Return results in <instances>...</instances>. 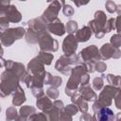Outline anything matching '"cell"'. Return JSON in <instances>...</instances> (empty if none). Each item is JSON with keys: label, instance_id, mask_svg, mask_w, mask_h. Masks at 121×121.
<instances>
[{"label": "cell", "instance_id": "1", "mask_svg": "<svg viewBox=\"0 0 121 121\" xmlns=\"http://www.w3.org/2000/svg\"><path fill=\"white\" fill-rule=\"evenodd\" d=\"M85 74H88V69L84 62H80L79 64L73 67L70 78H69L66 87H65V94L67 95L72 96L75 94L78 93L81 78Z\"/></svg>", "mask_w": 121, "mask_h": 121}, {"label": "cell", "instance_id": "2", "mask_svg": "<svg viewBox=\"0 0 121 121\" xmlns=\"http://www.w3.org/2000/svg\"><path fill=\"white\" fill-rule=\"evenodd\" d=\"M20 78L13 72L6 70L1 76V96L5 97L9 95H13L19 87Z\"/></svg>", "mask_w": 121, "mask_h": 121}, {"label": "cell", "instance_id": "3", "mask_svg": "<svg viewBox=\"0 0 121 121\" xmlns=\"http://www.w3.org/2000/svg\"><path fill=\"white\" fill-rule=\"evenodd\" d=\"M107 23V16L104 11L97 10L95 13V18L88 23V26L91 28L96 39H101L105 35L104 27Z\"/></svg>", "mask_w": 121, "mask_h": 121}, {"label": "cell", "instance_id": "4", "mask_svg": "<svg viewBox=\"0 0 121 121\" xmlns=\"http://www.w3.org/2000/svg\"><path fill=\"white\" fill-rule=\"evenodd\" d=\"M80 63L79 56L73 55V56H66L62 55L59 58L55 64V68L57 71L60 72L63 75H69L72 72V65H78Z\"/></svg>", "mask_w": 121, "mask_h": 121}, {"label": "cell", "instance_id": "5", "mask_svg": "<svg viewBox=\"0 0 121 121\" xmlns=\"http://www.w3.org/2000/svg\"><path fill=\"white\" fill-rule=\"evenodd\" d=\"M26 30L24 27H15V28H8L7 30L1 32V43L4 46H10L16 40H19L26 36Z\"/></svg>", "mask_w": 121, "mask_h": 121}, {"label": "cell", "instance_id": "6", "mask_svg": "<svg viewBox=\"0 0 121 121\" xmlns=\"http://www.w3.org/2000/svg\"><path fill=\"white\" fill-rule=\"evenodd\" d=\"M0 14L1 16H5L11 23H19L22 20L21 12L15 6L11 5L9 1L0 2Z\"/></svg>", "mask_w": 121, "mask_h": 121}, {"label": "cell", "instance_id": "7", "mask_svg": "<svg viewBox=\"0 0 121 121\" xmlns=\"http://www.w3.org/2000/svg\"><path fill=\"white\" fill-rule=\"evenodd\" d=\"M39 46L41 51H45V52H56L59 48V43L57 40L53 39L48 32L43 31L39 33V41H38Z\"/></svg>", "mask_w": 121, "mask_h": 121}, {"label": "cell", "instance_id": "8", "mask_svg": "<svg viewBox=\"0 0 121 121\" xmlns=\"http://www.w3.org/2000/svg\"><path fill=\"white\" fill-rule=\"evenodd\" d=\"M118 90H119V88L113 87L112 85H107V86L103 87L102 91L100 92V94L97 97V101L103 107H109L110 105H112V98H114Z\"/></svg>", "mask_w": 121, "mask_h": 121}, {"label": "cell", "instance_id": "9", "mask_svg": "<svg viewBox=\"0 0 121 121\" xmlns=\"http://www.w3.org/2000/svg\"><path fill=\"white\" fill-rule=\"evenodd\" d=\"M79 57L84 62H88V61L97 62L101 60L99 50L95 44L89 45L88 47H85L84 49H82L79 53Z\"/></svg>", "mask_w": 121, "mask_h": 121}, {"label": "cell", "instance_id": "10", "mask_svg": "<svg viewBox=\"0 0 121 121\" xmlns=\"http://www.w3.org/2000/svg\"><path fill=\"white\" fill-rule=\"evenodd\" d=\"M60 2L59 1H53L49 4V6L47 7V9L43 11L42 17L48 23H52L53 21H55L56 19H58V14L60 10Z\"/></svg>", "mask_w": 121, "mask_h": 121}, {"label": "cell", "instance_id": "11", "mask_svg": "<svg viewBox=\"0 0 121 121\" xmlns=\"http://www.w3.org/2000/svg\"><path fill=\"white\" fill-rule=\"evenodd\" d=\"M99 54L101 60H109L111 58L118 59L121 57V51L119 48L113 47L111 43H104L99 49Z\"/></svg>", "mask_w": 121, "mask_h": 121}, {"label": "cell", "instance_id": "12", "mask_svg": "<svg viewBox=\"0 0 121 121\" xmlns=\"http://www.w3.org/2000/svg\"><path fill=\"white\" fill-rule=\"evenodd\" d=\"M78 41L74 34H69L67 37L64 38L62 43V50L64 55L66 56H73L76 54V50L78 48Z\"/></svg>", "mask_w": 121, "mask_h": 121}, {"label": "cell", "instance_id": "13", "mask_svg": "<svg viewBox=\"0 0 121 121\" xmlns=\"http://www.w3.org/2000/svg\"><path fill=\"white\" fill-rule=\"evenodd\" d=\"M1 61H2V66H5L6 70H9V71H11L13 73H15L20 78L23 77V75L26 72V68L24 66L23 63H20V62H15L13 60H5L3 58L1 59Z\"/></svg>", "mask_w": 121, "mask_h": 121}, {"label": "cell", "instance_id": "14", "mask_svg": "<svg viewBox=\"0 0 121 121\" xmlns=\"http://www.w3.org/2000/svg\"><path fill=\"white\" fill-rule=\"evenodd\" d=\"M26 24L28 26V28L36 31L37 33H41L43 31H46L47 30L48 23L42 16L41 17H38V18L31 19Z\"/></svg>", "mask_w": 121, "mask_h": 121}, {"label": "cell", "instance_id": "15", "mask_svg": "<svg viewBox=\"0 0 121 121\" xmlns=\"http://www.w3.org/2000/svg\"><path fill=\"white\" fill-rule=\"evenodd\" d=\"M113 112L108 107H104L96 111L95 113L93 115V121H113Z\"/></svg>", "mask_w": 121, "mask_h": 121}, {"label": "cell", "instance_id": "16", "mask_svg": "<svg viewBox=\"0 0 121 121\" xmlns=\"http://www.w3.org/2000/svg\"><path fill=\"white\" fill-rule=\"evenodd\" d=\"M27 72L31 75H41L46 73L44 70V64L41 62V60L36 57L33 58L27 64Z\"/></svg>", "mask_w": 121, "mask_h": 121}, {"label": "cell", "instance_id": "17", "mask_svg": "<svg viewBox=\"0 0 121 121\" xmlns=\"http://www.w3.org/2000/svg\"><path fill=\"white\" fill-rule=\"evenodd\" d=\"M47 30L49 33H52V34L57 35V36H62L66 32L65 26L61 23V21L59 18L56 19L55 21H53L52 23L48 24Z\"/></svg>", "mask_w": 121, "mask_h": 121}, {"label": "cell", "instance_id": "18", "mask_svg": "<svg viewBox=\"0 0 121 121\" xmlns=\"http://www.w3.org/2000/svg\"><path fill=\"white\" fill-rule=\"evenodd\" d=\"M79 94L81 95V97L85 100V101H95L97 100V95L95 93V91L91 88L90 85H86V86H80L79 87Z\"/></svg>", "mask_w": 121, "mask_h": 121}, {"label": "cell", "instance_id": "19", "mask_svg": "<svg viewBox=\"0 0 121 121\" xmlns=\"http://www.w3.org/2000/svg\"><path fill=\"white\" fill-rule=\"evenodd\" d=\"M36 106L38 107V109L43 111L44 113H47L53 109V102L50 100L48 96L43 95L40 98H37Z\"/></svg>", "mask_w": 121, "mask_h": 121}, {"label": "cell", "instance_id": "20", "mask_svg": "<svg viewBox=\"0 0 121 121\" xmlns=\"http://www.w3.org/2000/svg\"><path fill=\"white\" fill-rule=\"evenodd\" d=\"M71 100H72V103L75 104L82 113L87 112V111H88V103H87V101H85L81 97L79 92L75 94L74 95H72L71 96Z\"/></svg>", "mask_w": 121, "mask_h": 121}, {"label": "cell", "instance_id": "21", "mask_svg": "<svg viewBox=\"0 0 121 121\" xmlns=\"http://www.w3.org/2000/svg\"><path fill=\"white\" fill-rule=\"evenodd\" d=\"M92 33H93V31L91 30V28L88 26H85L81 27L80 29H78L75 36H76V39H77L78 42L85 43L91 38Z\"/></svg>", "mask_w": 121, "mask_h": 121}, {"label": "cell", "instance_id": "22", "mask_svg": "<svg viewBox=\"0 0 121 121\" xmlns=\"http://www.w3.org/2000/svg\"><path fill=\"white\" fill-rule=\"evenodd\" d=\"M26 95L23 90V88L19 85L18 89L16 92L13 94V98H12V104L14 106H21L24 102H26Z\"/></svg>", "mask_w": 121, "mask_h": 121}, {"label": "cell", "instance_id": "23", "mask_svg": "<svg viewBox=\"0 0 121 121\" xmlns=\"http://www.w3.org/2000/svg\"><path fill=\"white\" fill-rule=\"evenodd\" d=\"M37 58L41 60L42 63H43L44 65H49L52 62V60L54 58L53 54L49 53V52H45V51H40V53L38 54Z\"/></svg>", "mask_w": 121, "mask_h": 121}, {"label": "cell", "instance_id": "24", "mask_svg": "<svg viewBox=\"0 0 121 121\" xmlns=\"http://www.w3.org/2000/svg\"><path fill=\"white\" fill-rule=\"evenodd\" d=\"M26 43H31V44H34V43H37L38 41H39V33H37L36 31L28 28L26 30Z\"/></svg>", "mask_w": 121, "mask_h": 121}, {"label": "cell", "instance_id": "25", "mask_svg": "<svg viewBox=\"0 0 121 121\" xmlns=\"http://www.w3.org/2000/svg\"><path fill=\"white\" fill-rule=\"evenodd\" d=\"M35 112H36L35 108H33V107H31V106H28V105H26V106H22V107H21L19 112H20V115H21V116L26 117V118L28 119L32 114L36 113Z\"/></svg>", "mask_w": 121, "mask_h": 121}, {"label": "cell", "instance_id": "26", "mask_svg": "<svg viewBox=\"0 0 121 121\" xmlns=\"http://www.w3.org/2000/svg\"><path fill=\"white\" fill-rule=\"evenodd\" d=\"M18 117V112L15 107H9L6 111V120L7 121H14Z\"/></svg>", "mask_w": 121, "mask_h": 121}, {"label": "cell", "instance_id": "27", "mask_svg": "<svg viewBox=\"0 0 121 121\" xmlns=\"http://www.w3.org/2000/svg\"><path fill=\"white\" fill-rule=\"evenodd\" d=\"M107 81H108V83H110V85L118 88V86L120 85L121 77L115 76V75H112V74H108L107 75Z\"/></svg>", "mask_w": 121, "mask_h": 121}, {"label": "cell", "instance_id": "28", "mask_svg": "<svg viewBox=\"0 0 121 121\" xmlns=\"http://www.w3.org/2000/svg\"><path fill=\"white\" fill-rule=\"evenodd\" d=\"M29 121H50L47 114L44 112H39V113H34L32 114L29 118Z\"/></svg>", "mask_w": 121, "mask_h": 121}, {"label": "cell", "instance_id": "29", "mask_svg": "<svg viewBox=\"0 0 121 121\" xmlns=\"http://www.w3.org/2000/svg\"><path fill=\"white\" fill-rule=\"evenodd\" d=\"M65 28L69 34H73V33L78 31V23L76 21H73V20L68 21L65 25Z\"/></svg>", "mask_w": 121, "mask_h": 121}, {"label": "cell", "instance_id": "30", "mask_svg": "<svg viewBox=\"0 0 121 121\" xmlns=\"http://www.w3.org/2000/svg\"><path fill=\"white\" fill-rule=\"evenodd\" d=\"M61 112L62 111H59L58 109L53 107V109L49 112H47L46 114H47V116H48L50 121H59V118H60V115Z\"/></svg>", "mask_w": 121, "mask_h": 121}, {"label": "cell", "instance_id": "31", "mask_svg": "<svg viewBox=\"0 0 121 121\" xmlns=\"http://www.w3.org/2000/svg\"><path fill=\"white\" fill-rule=\"evenodd\" d=\"M60 4H62V12H63V14L65 15V16H67V17H71L72 15H74V12H75V10H74V9L70 6V5H68V4H66L64 1H60Z\"/></svg>", "mask_w": 121, "mask_h": 121}, {"label": "cell", "instance_id": "32", "mask_svg": "<svg viewBox=\"0 0 121 121\" xmlns=\"http://www.w3.org/2000/svg\"><path fill=\"white\" fill-rule=\"evenodd\" d=\"M104 86V81L102 77H96L93 79V87L95 91H100Z\"/></svg>", "mask_w": 121, "mask_h": 121}, {"label": "cell", "instance_id": "33", "mask_svg": "<svg viewBox=\"0 0 121 121\" xmlns=\"http://www.w3.org/2000/svg\"><path fill=\"white\" fill-rule=\"evenodd\" d=\"M110 43L115 47V48H119L121 46V35L119 34H114L111 37V41Z\"/></svg>", "mask_w": 121, "mask_h": 121}, {"label": "cell", "instance_id": "34", "mask_svg": "<svg viewBox=\"0 0 121 121\" xmlns=\"http://www.w3.org/2000/svg\"><path fill=\"white\" fill-rule=\"evenodd\" d=\"M114 28H115V19L114 18H110L109 20H107V23H106L105 27H104V32H105V34L109 33Z\"/></svg>", "mask_w": 121, "mask_h": 121}, {"label": "cell", "instance_id": "35", "mask_svg": "<svg viewBox=\"0 0 121 121\" xmlns=\"http://www.w3.org/2000/svg\"><path fill=\"white\" fill-rule=\"evenodd\" d=\"M46 95H47V96H48L49 98L54 99V100H57V98L59 97L60 93H59V91H58L57 88L50 87V88H48V89L46 90Z\"/></svg>", "mask_w": 121, "mask_h": 121}, {"label": "cell", "instance_id": "36", "mask_svg": "<svg viewBox=\"0 0 121 121\" xmlns=\"http://www.w3.org/2000/svg\"><path fill=\"white\" fill-rule=\"evenodd\" d=\"M65 112H67L68 114H70L71 116H73V115H75L79 110H78V108L75 105V104H69V105H67V106H65L64 107V110H63Z\"/></svg>", "mask_w": 121, "mask_h": 121}, {"label": "cell", "instance_id": "37", "mask_svg": "<svg viewBox=\"0 0 121 121\" xmlns=\"http://www.w3.org/2000/svg\"><path fill=\"white\" fill-rule=\"evenodd\" d=\"M105 8H106V9H107L108 12H110V13H113V12L116 11L117 5H116L113 1L109 0V1H107V2L105 3Z\"/></svg>", "mask_w": 121, "mask_h": 121}, {"label": "cell", "instance_id": "38", "mask_svg": "<svg viewBox=\"0 0 121 121\" xmlns=\"http://www.w3.org/2000/svg\"><path fill=\"white\" fill-rule=\"evenodd\" d=\"M107 69V65L104 61L100 60V61H97L95 62V71H97L99 73H103L105 70Z\"/></svg>", "mask_w": 121, "mask_h": 121}, {"label": "cell", "instance_id": "39", "mask_svg": "<svg viewBox=\"0 0 121 121\" xmlns=\"http://www.w3.org/2000/svg\"><path fill=\"white\" fill-rule=\"evenodd\" d=\"M9 24V21L5 16H1V17H0V27H1L2 32L8 29Z\"/></svg>", "mask_w": 121, "mask_h": 121}, {"label": "cell", "instance_id": "40", "mask_svg": "<svg viewBox=\"0 0 121 121\" xmlns=\"http://www.w3.org/2000/svg\"><path fill=\"white\" fill-rule=\"evenodd\" d=\"M62 83V78L59 76H53V78H52V81H51V85L52 87L54 88H58L61 85Z\"/></svg>", "mask_w": 121, "mask_h": 121}, {"label": "cell", "instance_id": "41", "mask_svg": "<svg viewBox=\"0 0 121 121\" xmlns=\"http://www.w3.org/2000/svg\"><path fill=\"white\" fill-rule=\"evenodd\" d=\"M31 92L32 95L37 98H40L44 95V92L43 88H31Z\"/></svg>", "mask_w": 121, "mask_h": 121}, {"label": "cell", "instance_id": "42", "mask_svg": "<svg viewBox=\"0 0 121 121\" xmlns=\"http://www.w3.org/2000/svg\"><path fill=\"white\" fill-rule=\"evenodd\" d=\"M114 104L117 109H121V88H119L118 92L114 96Z\"/></svg>", "mask_w": 121, "mask_h": 121}, {"label": "cell", "instance_id": "43", "mask_svg": "<svg viewBox=\"0 0 121 121\" xmlns=\"http://www.w3.org/2000/svg\"><path fill=\"white\" fill-rule=\"evenodd\" d=\"M59 121H73V119H72V116L70 114H68L67 112H65L64 111H62L60 112Z\"/></svg>", "mask_w": 121, "mask_h": 121}, {"label": "cell", "instance_id": "44", "mask_svg": "<svg viewBox=\"0 0 121 121\" xmlns=\"http://www.w3.org/2000/svg\"><path fill=\"white\" fill-rule=\"evenodd\" d=\"M53 107L58 109L59 111H63L64 110V105H63V102L61 100H55L53 102Z\"/></svg>", "mask_w": 121, "mask_h": 121}, {"label": "cell", "instance_id": "45", "mask_svg": "<svg viewBox=\"0 0 121 121\" xmlns=\"http://www.w3.org/2000/svg\"><path fill=\"white\" fill-rule=\"evenodd\" d=\"M115 29L118 34H121V15H118L115 18Z\"/></svg>", "mask_w": 121, "mask_h": 121}, {"label": "cell", "instance_id": "46", "mask_svg": "<svg viewBox=\"0 0 121 121\" xmlns=\"http://www.w3.org/2000/svg\"><path fill=\"white\" fill-rule=\"evenodd\" d=\"M79 120L80 121H93V116L88 112H84L79 117Z\"/></svg>", "mask_w": 121, "mask_h": 121}, {"label": "cell", "instance_id": "47", "mask_svg": "<svg viewBox=\"0 0 121 121\" xmlns=\"http://www.w3.org/2000/svg\"><path fill=\"white\" fill-rule=\"evenodd\" d=\"M52 78H53V76L49 72H46L45 77H44V84H51Z\"/></svg>", "mask_w": 121, "mask_h": 121}, {"label": "cell", "instance_id": "48", "mask_svg": "<svg viewBox=\"0 0 121 121\" xmlns=\"http://www.w3.org/2000/svg\"><path fill=\"white\" fill-rule=\"evenodd\" d=\"M74 3H75V5L78 6V7H80V6H82V5H87V4H88V2H78V1H74Z\"/></svg>", "mask_w": 121, "mask_h": 121}, {"label": "cell", "instance_id": "49", "mask_svg": "<svg viewBox=\"0 0 121 121\" xmlns=\"http://www.w3.org/2000/svg\"><path fill=\"white\" fill-rule=\"evenodd\" d=\"M28 119L27 118H26V117H23V116H21V115H19L14 121H27Z\"/></svg>", "mask_w": 121, "mask_h": 121}, {"label": "cell", "instance_id": "50", "mask_svg": "<svg viewBox=\"0 0 121 121\" xmlns=\"http://www.w3.org/2000/svg\"><path fill=\"white\" fill-rule=\"evenodd\" d=\"M116 12H117V14H118V15H121V5H117Z\"/></svg>", "mask_w": 121, "mask_h": 121}, {"label": "cell", "instance_id": "51", "mask_svg": "<svg viewBox=\"0 0 121 121\" xmlns=\"http://www.w3.org/2000/svg\"><path fill=\"white\" fill-rule=\"evenodd\" d=\"M115 121H121V112H118L115 116Z\"/></svg>", "mask_w": 121, "mask_h": 121}, {"label": "cell", "instance_id": "52", "mask_svg": "<svg viewBox=\"0 0 121 121\" xmlns=\"http://www.w3.org/2000/svg\"><path fill=\"white\" fill-rule=\"evenodd\" d=\"M120 86H121V81H120Z\"/></svg>", "mask_w": 121, "mask_h": 121}, {"label": "cell", "instance_id": "53", "mask_svg": "<svg viewBox=\"0 0 121 121\" xmlns=\"http://www.w3.org/2000/svg\"><path fill=\"white\" fill-rule=\"evenodd\" d=\"M119 35H121V34H119Z\"/></svg>", "mask_w": 121, "mask_h": 121}]
</instances>
